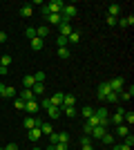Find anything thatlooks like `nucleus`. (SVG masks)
<instances>
[{
	"label": "nucleus",
	"instance_id": "1",
	"mask_svg": "<svg viewBox=\"0 0 134 150\" xmlns=\"http://www.w3.org/2000/svg\"><path fill=\"white\" fill-rule=\"evenodd\" d=\"M47 11L49 13H63V7H65V2L63 0H51V2H47Z\"/></svg>",
	"mask_w": 134,
	"mask_h": 150
},
{
	"label": "nucleus",
	"instance_id": "2",
	"mask_svg": "<svg viewBox=\"0 0 134 150\" xmlns=\"http://www.w3.org/2000/svg\"><path fill=\"white\" fill-rule=\"evenodd\" d=\"M107 85H109V90H112V92H123V85H125V81H123V79H112V81H107Z\"/></svg>",
	"mask_w": 134,
	"mask_h": 150
},
{
	"label": "nucleus",
	"instance_id": "3",
	"mask_svg": "<svg viewBox=\"0 0 134 150\" xmlns=\"http://www.w3.org/2000/svg\"><path fill=\"white\" fill-rule=\"evenodd\" d=\"M65 20H72L74 16H76V5H65L63 7V13H60Z\"/></svg>",
	"mask_w": 134,
	"mask_h": 150
},
{
	"label": "nucleus",
	"instance_id": "4",
	"mask_svg": "<svg viewBox=\"0 0 134 150\" xmlns=\"http://www.w3.org/2000/svg\"><path fill=\"white\" fill-rule=\"evenodd\" d=\"M109 94V85H107V81H103L101 85H98V90H96V96L101 101H105V96Z\"/></svg>",
	"mask_w": 134,
	"mask_h": 150
},
{
	"label": "nucleus",
	"instance_id": "5",
	"mask_svg": "<svg viewBox=\"0 0 134 150\" xmlns=\"http://www.w3.org/2000/svg\"><path fill=\"white\" fill-rule=\"evenodd\" d=\"M132 96H134V88H132V85H130L128 90H123V92H119V101H123V103H128V101L132 99Z\"/></svg>",
	"mask_w": 134,
	"mask_h": 150
},
{
	"label": "nucleus",
	"instance_id": "6",
	"mask_svg": "<svg viewBox=\"0 0 134 150\" xmlns=\"http://www.w3.org/2000/svg\"><path fill=\"white\" fill-rule=\"evenodd\" d=\"M105 132H107V128H105V125H96V128H92V134H89V137L101 141V137L105 134Z\"/></svg>",
	"mask_w": 134,
	"mask_h": 150
},
{
	"label": "nucleus",
	"instance_id": "7",
	"mask_svg": "<svg viewBox=\"0 0 134 150\" xmlns=\"http://www.w3.org/2000/svg\"><path fill=\"white\" fill-rule=\"evenodd\" d=\"M125 112H128L125 108H119V110H116V114L112 117V123H114V125H121V123H123V117H125Z\"/></svg>",
	"mask_w": 134,
	"mask_h": 150
},
{
	"label": "nucleus",
	"instance_id": "8",
	"mask_svg": "<svg viewBox=\"0 0 134 150\" xmlns=\"http://www.w3.org/2000/svg\"><path fill=\"white\" fill-rule=\"evenodd\" d=\"M49 31H51V29H49V25H38V27H36V36L45 40V38L49 36Z\"/></svg>",
	"mask_w": 134,
	"mask_h": 150
},
{
	"label": "nucleus",
	"instance_id": "9",
	"mask_svg": "<svg viewBox=\"0 0 134 150\" xmlns=\"http://www.w3.org/2000/svg\"><path fill=\"white\" fill-rule=\"evenodd\" d=\"M63 96H65L63 92H56V94H54V96L49 99V103H51L54 108H60V105H63Z\"/></svg>",
	"mask_w": 134,
	"mask_h": 150
},
{
	"label": "nucleus",
	"instance_id": "10",
	"mask_svg": "<svg viewBox=\"0 0 134 150\" xmlns=\"http://www.w3.org/2000/svg\"><path fill=\"white\" fill-rule=\"evenodd\" d=\"M119 13H121V5L112 2V5L107 7V16H112V18H119Z\"/></svg>",
	"mask_w": 134,
	"mask_h": 150
},
{
	"label": "nucleus",
	"instance_id": "11",
	"mask_svg": "<svg viewBox=\"0 0 134 150\" xmlns=\"http://www.w3.org/2000/svg\"><path fill=\"white\" fill-rule=\"evenodd\" d=\"M29 43H32V50H34V52H40V50H43V47H45L43 38H38V36H36V38H32Z\"/></svg>",
	"mask_w": 134,
	"mask_h": 150
},
{
	"label": "nucleus",
	"instance_id": "12",
	"mask_svg": "<svg viewBox=\"0 0 134 150\" xmlns=\"http://www.w3.org/2000/svg\"><path fill=\"white\" fill-rule=\"evenodd\" d=\"M116 25H121V27H132V25H134V16H123L121 20H116Z\"/></svg>",
	"mask_w": 134,
	"mask_h": 150
},
{
	"label": "nucleus",
	"instance_id": "13",
	"mask_svg": "<svg viewBox=\"0 0 134 150\" xmlns=\"http://www.w3.org/2000/svg\"><path fill=\"white\" fill-rule=\"evenodd\" d=\"M38 101H36V99H34V101H27V103H25V112H38Z\"/></svg>",
	"mask_w": 134,
	"mask_h": 150
},
{
	"label": "nucleus",
	"instance_id": "14",
	"mask_svg": "<svg viewBox=\"0 0 134 150\" xmlns=\"http://www.w3.org/2000/svg\"><path fill=\"white\" fill-rule=\"evenodd\" d=\"M74 103H76V96H74V94H65L63 96V105L65 108H74Z\"/></svg>",
	"mask_w": 134,
	"mask_h": 150
},
{
	"label": "nucleus",
	"instance_id": "15",
	"mask_svg": "<svg viewBox=\"0 0 134 150\" xmlns=\"http://www.w3.org/2000/svg\"><path fill=\"white\" fill-rule=\"evenodd\" d=\"M40 134H43V132H40V128H32V130L27 132L29 141H38V139H40Z\"/></svg>",
	"mask_w": 134,
	"mask_h": 150
},
{
	"label": "nucleus",
	"instance_id": "16",
	"mask_svg": "<svg viewBox=\"0 0 134 150\" xmlns=\"http://www.w3.org/2000/svg\"><path fill=\"white\" fill-rule=\"evenodd\" d=\"M34 83H36L34 74H27V76H22V85H25L27 90H32V88H34Z\"/></svg>",
	"mask_w": 134,
	"mask_h": 150
},
{
	"label": "nucleus",
	"instance_id": "17",
	"mask_svg": "<svg viewBox=\"0 0 134 150\" xmlns=\"http://www.w3.org/2000/svg\"><path fill=\"white\" fill-rule=\"evenodd\" d=\"M32 92H34V96L38 99V96H43V94H45V85H43V83H34Z\"/></svg>",
	"mask_w": 134,
	"mask_h": 150
},
{
	"label": "nucleus",
	"instance_id": "18",
	"mask_svg": "<svg viewBox=\"0 0 134 150\" xmlns=\"http://www.w3.org/2000/svg\"><path fill=\"white\" fill-rule=\"evenodd\" d=\"M22 128L29 132L32 128H36V119H34V117H27V119H22Z\"/></svg>",
	"mask_w": 134,
	"mask_h": 150
},
{
	"label": "nucleus",
	"instance_id": "19",
	"mask_svg": "<svg viewBox=\"0 0 134 150\" xmlns=\"http://www.w3.org/2000/svg\"><path fill=\"white\" fill-rule=\"evenodd\" d=\"M56 144H67L69 146V134H67V132H56Z\"/></svg>",
	"mask_w": 134,
	"mask_h": 150
},
{
	"label": "nucleus",
	"instance_id": "20",
	"mask_svg": "<svg viewBox=\"0 0 134 150\" xmlns=\"http://www.w3.org/2000/svg\"><path fill=\"white\" fill-rule=\"evenodd\" d=\"M32 13H34V7L32 5H22V7H20V16H22V18H29Z\"/></svg>",
	"mask_w": 134,
	"mask_h": 150
},
{
	"label": "nucleus",
	"instance_id": "21",
	"mask_svg": "<svg viewBox=\"0 0 134 150\" xmlns=\"http://www.w3.org/2000/svg\"><path fill=\"white\" fill-rule=\"evenodd\" d=\"M72 31H74V29H72V25H69V23H63V25H60V34H58V36H65V38H67V36L72 34Z\"/></svg>",
	"mask_w": 134,
	"mask_h": 150
},
{
	"label": "nucleus",
	"instance_id": "22",
	"mask_svg": "<svg viewBox=\"0 0 134 150\" xmlns=\"http://www.w3.org/2000/svg\"><path fill=\"white\" fill-rule=\"evenodd\" d=\"M20 99H22V101H25V103H27V101H34V99H36V96H34V92H32V90H22V92H20Z\"/></svg>",
	"mask_w": 134,
	"mask_h": 150
},
{
	"label": "nucleus",
	"instance_id": "23",
	"mask_svg": "<svg viewBox=\"0 0 134 150\" xmlns=\"http://www.w3.org/2000/svg\"><path fill=\"white\" fill-rule=\"evenodd\" d=\"M38 128H40V132H43V134H54V128H51V123H47V121H43Z\"/></svg>",
	"mask_w": 134,
	"mask_h": 150
},
{
	"label": "nucleus",
	"instance_id": "24",
	"mask_svg": "<svg viewBox=\"0 0 134 150\" xmlns=\"http://www.w3.org/2000/svg\"><path fill=\"white\" fill-rule=\"evenodd\" d=\"M47 20H49L51 25H60V23H63V16H60V13H49Z\"/></svg>",
	"mask_w": 134,
	"mask_h": 150
},
{
	"label": "nucleus",
	"instance_id": "25",
	"mask_svg": "<svg viewBox=\"0 0 134 150\" xmlns=\"http://www.w3.org/2000/svg\"><path fill=\"white\" fill-rule=\"evenodd\" d=\"M101 141L105 146H114V134H112V132H105V134L101 137Z\"/></svg>",
	"mask_w": 134,
	"mask_h": 150
},
{
	"label": "nucleus",
	"instance_id": "26",
	"mask_svg": "<svg viewBox=\"0 0 134 150\" xmlns=\"http://www.w3.org/2000/svg\"><path fill=\"white\" fill-rule=\"evenodd\" d=\"M47 117H49V119H58V117H60V108H54V105H51L49 110H47Z\"/></svg>",
	"mask_w": 134,
	"mask_h": 150
},
{
	"label": "nucleus",
	"instance_id": "27",
	"mask_svg": "<svg viewBox=\"0 0 134 150\" xmlns=\"http://www.w3.org/2000/svg\"><path fill=\"white\" fill-rule=\"evenodd\" d=\"M2 96H5V99H13V96H16V88H9V85H7Z\"/></svg>",
	"mask_w": 134,
	"mask_h": 150
},
{
	"label": "nucleus",
	"instance_id": "28",
	"mask_svg": "<svg viewBox=\"0 0 134 150\" xmlns=\"http://www.w3.org/2000/svg\"><path fill=\"white\" fill-rule=\"evenodd\" d=\"M123 123H125V125H132V123H134V112H125V117H123Z\"/></svg>",
	"mask_w": 134,
	"mask_h": 150
},
{
	"label": "nucleus",
	"instance_id": "29",
	"mask_svg": "<svg viewBox=\"0 0 134 150\" xmlns=\"http://www.w3.org/2000/svg\"><path fill=\"white\" fill-rule=\"evenodd\" d=\"M78 40H81V34H78V31H72L69 36H67V43H78Z\"/></svg>",
	"mask_w": 134,
	"mask_h": 150
},
{
	"label": "nucleus",
	"instance_id": "30",
	"mask_svg": "<svg viewBox=\"0 0 134 150\" xmlns=\"http://www.w3.org/2000/svg\"><path fill=\"white\" fill-rule=\"evenodd\" d=\"M0 65H2V67H9V65H11V56H9V54L0 56Z\"/></svg>",
	"mask_w": 134,
	"mask_h": 150
},
{
	"label": "nucleus",
	"instance_id": "31",
	"mask_svg": "<svg viewBox=\"0 0 134 150\" xmlns=\"http://www.w3.org/2000/svg\"><path fill=\"white\" fill-rule=\"evenodd\" d=\"M105 101H107V103H116V101H119V94L109 90V94H107V96H105Z\"/></svg>",
	"mask_w": 134,
	"mask_h": 150
},
{
	"label": "nucleus",
	"instance_id": "32",
	"mask_svg": "<svg viewBox=\"0 0 134 150\" xmlns=\"http://www.w3.org/2000/svg\"><path fill=\"white\" fill-rule=\"evenodd\" d=\"M123 144H125V146H130V148H132V146H134V134H132V132L123 137Z\"/></svg>",
	"mask_w": 134,
	"mask_h": 150
},
{
	"label": "nucleus",
	"instance_id": "33",
	"mask_svg": "<svg viewBox=\"0 0 134 150\" xmlns=\"http://www.w3.org/2000/svg\"><path fill=\"white\" fill-rule=\"evenodd\" d=\"M67 45H69V43H67V38H65V36L56 38V50H58V47H67Z\"/></svg>",
	"mask_w": 134,
	"mask_h": 150
},
{
	"label": "nucleus",
	"instance_id": "34",
	"mask_svg": "<svg viewBox=\"0 0 134 150\" xmlns=\"http://www.w3.org/2000/svg\"><path fill=\"white\" fill-rule=\"evenodd\" d=\"M81 114H83L85 119H89V117L94 114V108H92V105H85V108H83V112H81Z\"/></svg>",
	"mask_w": 134,
	"mask_h": 150
},
{
	"label": "nucleus",
	"instance_id": "35",
	"mask_svg": "<svg viewBox=\"0 0 134 150\" xmlns=\"http://www.w3.org/2000/svg\"><path fill=\"white\" fill-rule=\"evenodd\" d=\"M60 112H65L67 117H76V110H74V108H65V105H60Z\"/></svg>",
	"mask_w": 134,
	"mask_h": 150
},
{
	"label": "nucleus",
	"instance_id": "36",
	"mask_svg": "<svg viewBox=\"0 0 134 150\" xmlns=\"http://www.w3.org/2000/svg\"><path fill=\"white\" fill-rule=\"evenodd\" d=\"M58 58H69V50L67 47H58Z\"/></svg>",
	"mask_w": 134,
	"mask_h": 150
},
{
	"label": "nucleus",
	"instance_id": "37",
	"mask_svg": "<svg viewBox=\"0 0 134 150\" xmlns=\"http://www.w3.org/2000/svg\"><path fill=\"white\" fill-rule=\"evenodd\" d=\"M98 123H101V121H98V117H96V114H92V117L87 119V125H92V128H96Z\"/></svg>",
	"mask_w": 134,
	"mask_h": 150
},
{
	"label": "nucleus",
	"instance_id": "38",
	"mask_svg": "<svg viewBox=\"0 0 134 150\" xmlns=\"http://www.w3.org/2000/svg\"><path fill=\"white\" fill-rule=\"evenodd\" d=\"M13 105H16V110L25 112V101H22V99H16V101H13Z\"/></svg>",
	"mask_w": 134,
	"mask_h": 150
},
{
	"label": "nucleus",
	"instance_id": "39",
	"mask_svg": "<svg viewBox=\"0 0 134 150\" xmlns=\"http://www.w3.org/2000/svg\"><path fill=\"white\" fill-rule=\"evenodd\" d=\"M119 134H121V137H125V134H130V128H128V125H125V123H121V125H119Z\"/></svg>",
	"mask_w": 134,
	"mask_h": 150
},
{
	"label": "nucleus",
	"instance_id": "40",
	"mask_svg": "<svg viewBox=\"0 0 134 150\" xmlns=\"http://www.w3.org/2000/svg\"><path fill=\"white\" fill-rule=\"evenodd\" d=\"M27 38H29V40H32V38H36V27H27Z\"/></svg>",
	"mask_w": 134,
	"mask_h": 150
},
{
	"label": "nucleus",
	"instance_id": "41",
	"mask_svg": "<svg viewBox=\"0 0 134 150\" xmlns=\"http://www.w3.org/2000/svg\"><path fill=\"white\" fill-rule=\"evenodd\" d=\"M34 79H36V83H43V81H45V72H43V69H40V72H36V74H34Z\"/></svg>",
	"mask_w": 134,
	"mask_h": 150
},
{
	"label": "nucleus",
	"instance_id": "42",
	"mask_svg": "<svg viewBox=\"0 0 134 150\" xmlns=\"http://www.w3.org/2000/svg\"><path fill=\"white\" fill-rule=\"evenodd\" d=\"M40 108H43V110H49V108H51L49 99H43V101H40Z\"/></svg>",
	"mask_w": 134,
	"mask_h": 150
},
{
	"label": "nucleus",
	"instance_id": "43",
	"mask_svg": "<svg viewBox=\"0 0 134 150\" xmlns=\"http://www.w3.org/2000/svg\"><path fill=\"white\" fill-rule=\"evenodd\" d=\"M54 150H69L67 144H54Z\"/></svg>",
	"mask_w": 134,
	"mask_h": 150
},
{
	"label": "nucleus",
	"instance_id": "44",
	"mask_svg": "<svg viewBox=\"0 0 134 150\" xmlns=\"http://www.w3.org/2000/svg\"><path fill=\"white\" fill-rule=\"evenodd\" d=\"M112 150H132V148H130V146H125V144H121V146H112Z\"/></svg>",
	"mask_w": 134,
	"mask_h": 150
},
{
	"label": "nucleus",
	"instance_id": "45",
	"mask_svg": "<svg viewBox=\"0 0 134 150\" xmlns=\"http://www.w3.org/2000/svg\"><path fill=\"white\" fill-rule=\"evenodd\" d=\"M116 20H119V18H112V16H107V18H105V23H107L109 27H114V25H116Z\"/></svg>",
	"mask_w": 134,
	"mask_h": 150
},
{
	"label": "nucleus",
	"instance_id": "46",
	"mask_svg": "<svg viewBox=\"0 0 134 150\" xmlns=\"http://www.w3.org/2000/svg\"><path fill=\"white\" fill-rule=\"evenodd\" d=\"M2 150H18V146H16V144H7Z\"/></svg>",
	"mask_w": 134,
	"mask_h": 150
},
{
	"label": "nucleus",
	"instance_id": "47",
	"mask_svg": "<svg viewBox=\"0 0 134 150\" xmlns=\"http://www.w3.org/2000/svg\"><path fill=\"white\" fill-rule=\"evenodd\" d=\"M9 74V67H2V65H0V76H7Z\"/></svg>",
	"mask_w": 134,
	"mask_h": 150
},
{
	"label": "nucleus",
	"instance_id": "48",
	"mask_svg": "<svg viewBox=\"0 0 134 150\" xmlns=\"http://www.w3.org/2000/svg\"><path fill=\"white\" fill-rule=\"evenodd\" d=\"M83 130H85V134L89 137V134H92V125H87V123H85V128H83Z\"/></svg>",
	"mask_w": 134,
	"mask_h": 150
},
{
	"label": "nucleus",
	"instance_id": "49",
	"mask_svg": "<svg viewBox=\"0 0 134 150\" xmlns=\"http://www.w3.org/2000/svg\"><path fill=\"white\" fill-rule=\"evenodd\" d=\"M0 43H7V34L5 31H0Z\"/></svg>",
	"mask_w": 134,
	"mask_h": 150
},
{
	"label": "nucleus",
	"instance_id": "50",
	"mask_svg": "<svg viewBox=\"0 0 134 150\" xmlns=\"http://www.w3.org/2000/svg\"><path fill=\"white\" fill-rule=\"evenodd\" d=\"M83 150H94V146L92 144H83Z\"/></svg>",
	"mask_w": 134,
	"mask_h": 150
},
{
	"label": "nucleus",
	"instance_id": "51",
	"mask_svg": "<svg viewBox=\"0 0 134 150\" xmlns=\"http://www.w3.org/2000/svg\"><path fill=\"white\" fill-rule=\"evenodd\" d=\"M5 88H7V85H2V83H0V96L5 94Z\"/></svg>",
	"mask_w": 134,
	"mask_h": 150
},
{
	"label": "nucleus",
	"instance_id": "52",
	"mask_svg": "<svg viewBox=\"0 0 134 150\" xmlns=\"http://www.w3.org/2000/svg\"><path fill=\"white\" fill-rule=\"evenodd\" d=\"M34 150H43V148H34Z\"/></svg>",
	"mask_w": 134,
	"mask_h": 150
}]
</instances>
